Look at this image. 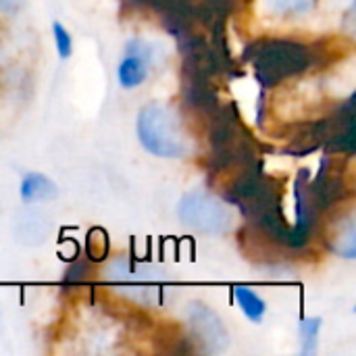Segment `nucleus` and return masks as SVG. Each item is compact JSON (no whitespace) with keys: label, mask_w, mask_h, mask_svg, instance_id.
Listing matches in <instances>:
<instances>
[{"label":"nucleus","mask_w":356,"mask_h":356,"mask_svg":"<svg viewBox=\"0 0 356 356\" xmlns=\"http://www.w3.org/2000/svg\"><path fill=\"white\" fill-rule=\"evenodd\" d=\"M138 138L142 146L163 159H177L186 152L181 127L175 115L163 104H148L138 115Z\"/></svg>","instance_id":"1"},{"label":"nucleus","mask_w":356,"mask_h":356,"mask_svg":"<svg viewBox=\"0 0 356 356\" xmlns=\"http://www.w3.org/2000/svg\"><path fill=\"white\" fill-rule=\"evenodd\" d=\"M177 213L186 225L202 234H223L229 229L232 223V215L225 204L207 192L186 194L179 202Z\"/></svg>","instance_id":"2"},{"label":"nucleus","mask_w":356,"mask_h":356,"mask_svg":"<svg viewBox=\"0 0 356 356\" xmlns=\"http://www.w3.org/2000/svg\"><path fill=\"white\" fill-rule=\"evenodd\" d=\"M190 321H192V327L198 336V340L204 344L207 350L211 353H219L227 346V332L221 323V319L209 311L207 307H200V305H194L190 309Z\"/></svg>","instance_id":"3"},{"label":"nucleus","mask_w":356,"mask_h":356,"mask_svg":"<svg viewBox=\"0 0 356 356\" xmlns=\"http://www.w3.org/2000/svg\"><path fill=\"white\" fill-rule=\"evenodd\" d=\"M117 77H119V83L123 88H127V90L138 88V86H142L146 81V77H148V56H146V48L140 42L127 44V54L119 63Z\"/></svg>","instance_id":"4"},{"label":"nucleus","mask_w":356,"mask_h":356,"mask_svg":"<svg viewBox=\"0 0 356 356\" xmlns=\"http://www.w3.org/2000/svg\"><path fill=\"white\" fill-rule=\"evenodd\" d=\"M19 194L23 202H42L56 196V186L42 173H27L21 179Z\"/></svg>","instance_id":"5"},{"label":"nucleus","mask_w":356,"mask_h":356,"mask_svg":"<svg viewBox=\"0 0 356 356\" xmlns=\"http://www.w3.org/2000/svg\"><path fill=\"white\" fill-rule=\"evenodd\" d=\"M234 296H236V300H238L242 313H244L252 323H261V321H263L265 311H267V305H265V300H263L257 292H252V290L246 288V286H238V288L234 290Z\"/></svg>","instance_id":"6"},{"label":"nucleus","mask_w":356,"mask_h":356,"mask_svg":"<svg viewBox=\"0 0 356 356\" xmlns=\"http://www.w3.org/2000/svg\"><path fill=\"white\" fill-rule=\"evenodd\" d=\"M321 332V319L311 317L300 323V338H302V355L311 356L317 353V338Z\"/></svg>","instance_id":"7"},{"label":"nucleus","mask_w":356,"mask_h":356,"mask_svg":"<svg viewBox=\"0 0 356 356\" xmlns=\"http://www.w3.org/2000/svg\"><path fill=\"white\" fill-rule=\"evenodd\" d=\"M315 0H267V6L277 15H298L307 13Z\"/></svg>","instance_id":"8"},{"label":"nucleus","mask_w":356,"mask_h":356,"mask_svg":"<svg viewBox=\"0 0 356 356\" xmlns=\"http://www.w3.org/2000/svg\"><path fill=\"white\" fill-rule=\"evenodd\" d=\"M52 33H54V46H56V52L60 58H69L71 52H73V40H71V33L63 27V23L54 21L52 23Z\"/></svg>","instance_id":"9"},{"label":"nucleus","mask_w":356,"mask_h":356,"mask_svg":"<svg viewBox=\"0 0 356 356\" xmlns=\"http://www.w3.org/2000/svg\"><path fill=\"white\" fill-rule=\"evenodd\" d=\"M21 2H23V0H0V10H4V13H15V10H19Z\"/></svg>","instance_id":"10"}]
</instances>
